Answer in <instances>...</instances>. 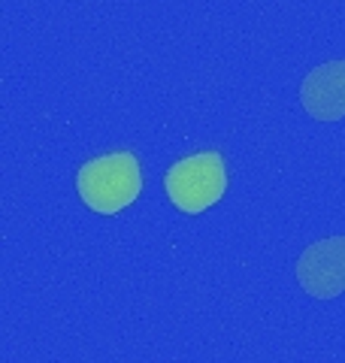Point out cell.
Wrapping results in <instances>:
<instances>
[{"instance_id":"cell-4","label":"cell","mask_w":345,"mask_h":363,"mask_svg":"<svg viewBox=\"0 0 345 363\" xmlns=\"http://www.w3.org/2000/svg\"><path fill=\"white\" fill-rule=\"evenodd\" d=\"M300 104L315 121L345 118V58L318 64L303 76Z\"/></svg>"},{"instance_id":"cell-2","label":"cell","mask_w":345,"mask_h":363,"mask_svg":"<svg viewBox=\"0 0 345 363\" xmlns=\"http://www.w3.org/2000/svg\"><path fill=\"white\" fill-rule=\"evenodd\" d=\"M164 191L170 203L185 215H197L215 206L227 191V167L215 149L188 155L176 161L164 176Z\"/></svg>"},{"instance_id":"cell-3","label":"cell","mask_w":345,"mask_h":363,"mask_svg":"<svg viewBox=\"0 0 345 363\" xmlns=\"http://www.w3.org/2000/svg\"><path fill=\"white\" fill-rule=\"evenodd\" d=\"M294 272L300 288L315 300H333L345 294V233L306 245Z\"/></svg>"},{"instance_id":"cell-1","label":"cell","mask_w":345,"mask_h":363,"mask_svg":"<svg viewBox=\"0 0 345 363\" xmlns=\"http://www.w3.org/2000/svg\"><path fill=\"white\" fill-rule=\"evenodd\" d=\"M76 191L82 203L97 215L128 209L143 191V169L133 152H106L79 167Z\"/></svg>"}]
</instances>
